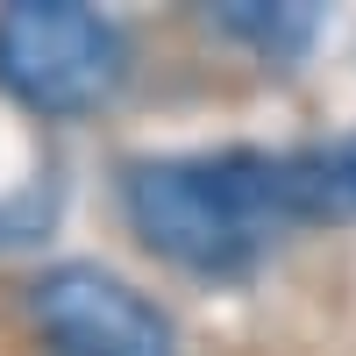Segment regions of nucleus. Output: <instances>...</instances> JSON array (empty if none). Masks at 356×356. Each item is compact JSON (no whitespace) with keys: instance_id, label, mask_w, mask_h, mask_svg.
Listing matches in <instances>:
<instances>
[{"instance_id":"obj_1","label":"nucleus","mask_w":356,"mask_h":356,"mask_svg":"<svg viewBox=\"0 0 356 356\" xmlns=\"http://www.w3.org/2000/svg\"><path fill=\"white\" fill-rule=\"evenodd\" d=\"M129 221L157 257L200 278H235L292 228L278 150H221V157H157L129 171Z\"/></svg>"},{"instance_id":"obj_2","label":"nucleus","mask_w":356,"mask_h":356,"mask_svg":"<svg viewBox=\"0 0 356 356\" xmlns=\"http://www.w3.org/2000/svg\"><path fill=\"white\" fill-rule=\"evenodd\" d=\"M129 79V36L79 0H15L0 8V86L29 114H93Z\"/></svg>"},{"instance_id":"obj_3","label":"nucleus","mask_w":356,"mask_h":356,"mask_svg":"<svg viewBox=\"0 0 356 356\" xmlns=\"http://www.w3.org/2000/svg\"><path fill=\"white\" fill-rule=\"evenodd\" d=\"M36 328L57 356H178L171 321L100 264H57L36 285Z\"/></svg>"},{"instance_id":"obj_4","label":"nucleus","mask_w":356,"mask_h":356,"mask_svg":"<svg viewBox=\"0 0 356 356\" xmlns=\"http://www.w3.org/2000/svg\"><path fill=\"white\" fill-rule=\"evenodd\" d=\"M278 178H285V214L300 221H349L356 214V129L342 143L321 150H278Z\"/></svg>"},{"instance_id":"obj_5","label":"nucleus","mask_w":356,"mask_h":356,"mask_svg":"<svg viewBox=\"0 0 356 356\" xmlns=\"http://www.w3.org/2000/svg\"><path fill=\"white\" fill-rule=\"evenodd\" d=\"M214 22L264 57H300L321 36V8H307V0H228V8H214Z\"/></svg>"}]
</instances>
